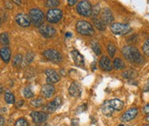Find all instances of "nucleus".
<instances>
[{"label": "nucleus", "instance_id": "nucleus-1", "mask_svg": "<svg viewBox=\"0 0 149 126\" xmlns=\"http://www.w3.org/2000/svg\"><path fill=\"white\" fill-rule=\"evenodd\" d=\"M122 53L124 56V58L131 63L141 64L144 62L143 57L141 56L139 50L133 46L124 47L122 49Z\"/></svg>", "mask_w": 149, "mask_h": 126}, {"label": "nucleus", "instance_id": "nucleus-2", "mask_svg": "<svg viewBox=\"0 0 149 126\" xmlns=\"http://www.w3.org/2000/svg\"><path fill=\"white\" fill-rule=\"evenodd\" d=\"M76 31L79 33L86 36H92L94 34V29L88 22L81 20L76 23Z\"/></svg>", "mask_w": 149, "mask_h": 126}, {"label": "nucleus", "instance_id": "nucleus-3", "mask_svg": "<svg viewBox=\"0 0 149 126\" xmlns=\"http://www.w3.org/2000/svg\"><path fill=\"white\" fill-rule=\"evenodd\" d=\"M29 17L31 19V22L33 23L34 26L38 27V26H41L43 25V22H44V13L41 10L38 9V8H33L31 9L29 11Z\"/></svg>", "mask_w": 149, "mask_h": 126}, {"label": "nucleus", "instance_id": "nucleus-4", "mask_svg": "<svg viewBox=\"0 0 149 126\" xmlns=\"http://www.w3.org/2000/svg\"><path fill=\"white\" fill-rule=\"evenodd\" d=\"M77 12L83 16H89L92 14V5L88 1H81L77 3Z\"/></svg>", "mask_w": 149, "mask_h": 126}, {"label": "nucleus", "instance_id": "nucleus-5", "mask_svg": "<svg viewBox=\"0 0 149 126\" xmlns=\"http://www.w3.org/2000/svg\"><path fill=\"white\" fill-rule=\"evenodd\" d=\"M63 18V12L59 9H51L46 13V20L51 23H57Z\"/></svg>", "mask_w": 149, "mask_h": 126}, {"label": "nucleus", "instance_id": "nucleus-6", "mask_svg": "<svg viewBox=\"0 0 149 126\" xmlns=\"http://www.w3.org/2000/svg\"><path fill=\"white\" fill-rule=\"evenodd\" d=\"M111 30L115 34L124 35L131 31V28L128 24H123V23L117 22V23H113L111 26Z\"/></svg>", "mask_w": 149, "mask_h": 126}, {"label": "nucleus", "instance_id": "nucleus-7", "mask_svg": "<svg viewBox=\"0 0 149 126\" xmlns=\"http://www.w3.org/2000/svg\"><path fill=\"white\" fill-rule=\"evenodd\" d=\"M43 55L47 60L52 61L53 63H59L62 61V55L60 54L59 52L54 49L45 50L43 52Z\"/></svg>", "mask_w": 149, "mask_h": 126}, {"label": "nucleus", "instance_id": "nucleus-8", "mask_svg": "<svg viewBox=\"0 0 149 126\" xmlns=\"http://www.w3.org/2000/svg\"><path fill=\"white\" fill-rule=\"evenodd\" d=\"M61 105H62V97L57 96L53 101L48 103L45 107H43V111L45 113H52L54 112L58 108H59Z\"/></svg>", "mask_w": 149, "mask_h": 126}, {"label": "nucleus", "instance_id": "nucleus-9", "mask_svg": "<svg viewBox=\"0 0 149 126\" xmlns=\"http://www.w3.org/2000/svg\"><path fill=\"white\" fill-rule=\"evenodd\" d=\"M30 116H31L33 123H35L37 125L44 124L49 118V115L47 113H45L44 111H32L30 113Z\"/></svg>", "mask_w": 149, "mask_h": 126}, {"label": "nucleus", "instance_id": "nucleus-10", "mask_svg": "<svg viewBox=\"0 0 149 126\" xmlns=\"http://www.w3.org/2000/svg\"><path fill=\"white\" fill-rule=\"evenodd\" d=\"M46 76V82L48 84H54L58 81H59V75L52 69H47L45 71Z\"/></svg>", "mask_w": 149, "mask_h": 126}, {"label": "nucleus", "instance_id": "nucleus-11", "mask_svg": "<svg viewBox=\"0 0 149 126\" xmlns=\"http://www.w3.org/2000/svg\"><path fill=\"white\" fill-rule=\"evenodd\" d=\"M39 30H40V33L45 38H52L56 34V29L50 25H46V24L41 25Z\"/></svg>", "mask_w": 149, "mask_h": 126}, {"label": "nucleus", "instance_id": "nucleus-12", "mask_svg": "<svg viewBox=\"0 0 149 126\" xmlns=\"http://www.w3.org/2000/svg\"><path fill=\"white\" fill-rule=\"evenodd\" d=\"M138 114V108L136 107H132L129 110H127L121 117V120L123 122H130L133 120L134 118H136Z\"/></svg>", "mask_w": 149, "mask_h": 126}, {"label": "nucleus", "instance_id": "nucleus-13", "mask_svg": "<svg viewBox=\"0 0 149 126\" xmlns=\"http://www.w3.org/2000/svg\"><path fill=\"white\" fill-rule=\"evenodd\" d=\"M15 21L18 25H20L21 27H23V28L29 27L31 24V19H30L29 16L23 14V13H20V14L16 15Z\"/></svg>", "mask_w": 149, "mask_h": 126}, {"label": "nucleus", "instance_id": "nucleus-14", "mask_svg": "<svg viewBox=\"0 0 149 126\" xmlns=\"http://www.w3.org/2000/svg\"><path fill=\"white\" fill-rule=\"evenodd\" d=\"M104 23L106 24H111L113 20H114V17H113V14L111 12V10L108 8H104V10H102V19H101Z\"/></svg>", "mask_w": 149, "mask_h": 126}, {"label": "nucleus", "instance_id": "nucleus-15", "mask_svg": "<svg viewBox=\"0 0 149 126\" xmlns=\"http://www.w3.org/2000/svg\"><path fill=\"white\" fill-rule=\"evenodd\" d=\"M54 91H55V88L52 84H48V83L45 84L41 88V94L45 99L51 98L53 95Z\"/></svg>", "mask_w": 149, "mask_h": 126}, {"label": "nucleus", "instance_id": "nucleus-16", "mask_svg": "<svg viewBox=\"0 0 149 126\" xmlns=\"http://www.w3.org/2000/svg\"><path fill=\"white\" fill-rule=\"evenodd\" d=\"M99 64L100 68L104 71H111L112 70V64L111 63V60L106 56H103L101 58V59L99 62Z\"/></svg>", "mask_w": 149, "mask_h": 126}, {"label": "nucleus", "instance_id": "nucleus-17", "mask_svg": "<svg viewBox=\"0 0 149 126\" xmlns=\"http://www.w3.org/2000/svg\"><path fill=\"white\" fill-rule=\"evenodd\" d=\"M71 56H72L73 61L77 66L81 67V66L84 65V58L77 50H73L71 52Z\"/></svg>", "mask_w": 149, "mask_h": 126}, {"label": "nucleus", "instance_id": "nucleus-18", "mask_svg": "<svg viewBox=\"0 0 149 126\" xmlns=\"http://www.w3.org/2000/svg\"><path fill=\"white\" fill-rule=\"evenodd\" d=\"M10 56H11V52L10 48H8L7 47L1 48L0 49V57L2 58V60L4 63H9L10 60Z\"/></svg>", "mask_w": 149, "mask_h": 126}, {"label": "nucleus", "instance_id": "nucleus-19", "mask_svg": "<svg viewBox=\"0 0 149 126\" xmlns=\"http://www.w3.org/2000/svg\"><path fill=\"white\" fill-rule=\"evenodd\" d=\"M108 103H109L110 107L114 111H121L124 107L123 102L118 99H112V100H109Z\"/></svg>", "mask_w": 149, "mask_h": 126}, {"label": "nucleus", "instance_id": "nucleus-20", "mask_svg": "<svg viewBox=\"0 0 149 126\" xmlns=\"http://www.w3.org/2000/svg\"><path fill=\"white\" fill-rule=\"evenodd\" d=\"M69 93L72 97H79L81 95V90L76 82H72L69 88Z\"/></svg>", "mask_w": 149, "mask_h": 126}, {"label": "nucleus", "instance_id": "nucleus-21", "mask_svg": "<svg viewBox=\"0 0 149 126\" xmlns=\"http://www.w3.org/2000/svg\"><path fill=\"white\" fill-rule=\"evenodd\" d=\"M101 110H102V112L104 113L105 116H107V117H111V116L112 115L113 111H114L111 107H110L108 101L104 102L103 107H102V108H101Z\"/></svg>", "mask_w": 149, "mask_h": 126}, {"label": "nucleus", "instance_id": "nucleus-22", "mask_svg": "<svg viewBox=\"0 0 149 126\" xmlns=\"http://www.w3.org/2000/svg\"><path fill=\"white\" fill-rule=\"evenodd\" d=\"M113 67L116 70H123V69L125 68V63H124V62L121 58H117L113 61Z\"/></svg>", "mask_w": 149, "mask_h": 126}, {"label": "nucleus", "instance_id": "nucleus-23", "mask_svg": "<svg viewBox=\"0 0 149 126\" xmlns=\"http://www.w3.org/2000/svg\"><path fill=\"white\" fill-rule=\"evenodd\" d=\"M91 47H92L93 51L95 52V54H96L97 56H100V55L101 54V48H100L99 43H98L97 41L93 40V41L91 42Z\"/></svg>", "mask_w": 149, "mask_h": 126}, {"label": "nucleus", "instance_id": "nucleus-24", "mask_svg": "<svg viewBox=\"0 0 149 126\" xmlns=\"http://www.w3.org/2000/svg\"><path fill=\"white\" fill-rule=\"evenodd\" d=\"M95 27L100 30V31H104L105 30V24L101 19H94L93 20Z\"/></svg>", "mask_w": 149, "mask_h": 126}, {"label": "nucleus", "instance_id": "nucleus-25", "mask_svg": "<svg viewBox=\"0 0 149 126\" xmlns=\"http://www.w3.org/2000/svg\"><path fill=\"white\" fill-rule=\"evenodd\" d=\"M4 99H5V101H6L8 104H14V103H15V96H14V95H13L11 92H7V93H5Z\"/></svg>", "mask_w": 149, "mask_h": 126}, {"label": "nucleus", "instance_id": "nucleus-26", "mask_svg": "<svg viewBox=\"0 0 149 126\" xmlns=\"http://www.w3.org/2000/svg\"><path fill=\"white\" fill-rule=\"evenodd\" d=\"M0 42L2 45L3 46H7L9 45V36L8 33H2L0 34Z\"/></svg>", "mask_w": 149, "mask_h": 126}, {"label": "nucleus", "instance_id": "nucleus-27", "mask_svg": "<svg viewBox=\"0 0 149 126\" xmlns=\"http://www.w3.org/2000/svg\"><path fill=\"white\" fill-rule=\"evenodd\" d=\"M107 52H108V53H109V55L111 56V57H114V55H115V53H116V52H117V48L116 47L112 44V43H109L108 45H107Z\"/></svg>", "mask_w": 149, "mask_h": 126}, {"label": "nucleus", "instance_id": "nucleus-28", "mask_svg": "<svg viewBox=\"0 0 149 126\" xmlns=\"http://www.w3.org/2000/svg\"><path fill=\"white\" fill-rule=\"evenodd\" d=\"M122 76L126 79H132L136 76V73H135L134 70H128V71L123 72L122 74Z\"/></svg>", "mask_w": 149, "mask_h": 126}, {"label": "nucleus", "instance_id": "nucleus-29", "mask_svg": "<svg viewBox=\"0 0 149 126\" xmlns=\"http://www.w3.org/2000/svg\"><path fill=\"white\" fill-rule=\"evenodd\" d=\"M30 104L35 107H40L42 105H43V100L40 99V98H38V99H35V100H31Z\"/></svg>", "mask_w": 149, "mask_h": 126}, {"label": "nucleus", "instance_id": "nucleus-30", "mask_svg": "<svg viewBox=\"0 0 149 126\" xmlns=\"http://www.w3.org/2000/svg\"><path fill=\"white\" fill-rule=\"evenodd\" d=\"M59 4V1L58 0H49L45 3V6L46 7H49V8H54L57 7L58 5Z\"/></svg>", "mask_w": 149, "mask_h": 126}, {"label": "nucleus", "instance_id": "nucleus-31", "mask_svg": "<svg viewBox=\"0 0 149 126\" xmlns=\"http://www.w3.org/2000/svg\"><path fill=\"white\" fill-rule=\"evenodd\" d=\"M23 95H24L25 98L30 99V98H33L34 95H33L32 89L30 88L29 87H28V88H24V90H23Z\"/></svg>", "mask_w": 149, "mask_h": 126}, {"label": "nucleus", "instance_id": "nucleus-32", "mask_svg": "<svg viewBox=\"0 0 149 126\" xmlns=\"http://www.w3.org/2000/svg\"><path fill=\"white\" fill-rule=\"evenodd\" d=\"M15 126H29V123L25 118H21L16 120V122L15 123Z\"/></svg>", "mask_w": 149, "mask_h": 126}, {"label": "nucleus", "instance_id": "nucleus-33", "mask_svg": "<svg viewBox=\"0 0 149 126\" xmlns=\"http://www.w3.org/2000/svg\"><path fill=\"white\" fill-rule=\"evenodd\" d=\"M22 61V56L21 54H17V55H15V58H13V65L18 66V65L21 64Z\"/></svg>", "mask_w": 149, "mask_h": 126}, {"label": "nucleus", "instance_id": "nucleus-34", "mask_svg": "<svg viewBox=\"0 0 149 126\" xmlns=\"http://www.w3.org/2000/svg\"><path fill=\"white\" fill-rule=\"evenodd\" d=\"M143 52H144V53L149 57V38L145 41V43H144V45H143Z\"/></svg>", "mask_w": 149, "mask_h": 126}, {"label": "nucleus", "instance_id": "nucleus-35", "mask_svg": "<svg viewBox=\"0 0 149 126\" xmlns=\"http://www.w3.org/2000/svg\"><path fill=\"white\" fill-rule=\"evenodd\" d=\"M100 5L99 4H97V5H95L93 8H92V16H96L100 12Z\"/></svg>", "mask_w": 149, "mask_h": 126}, {"label": "nucleus", "instance_id": "nucleus-36", "mask_svg": "<svg viewBox=\"0 0 149 126\" xmlns=\"http://www.w3.org/2000/svg\"><path fill=\"white\" fill-rule=\"evenodd\" d=\"M87 108H88L87 104H83L82 106H80V107L75 110V111H76V113H77V114H79V113H81V112L85 111L87 110Z\"/></svg>", "mask_w": 149, "mask_h": 126}, {"label": "nucleus", "instance_id": "nucleus-37", "mask_svg": "<svg viewBox=\"0 0 149 126\" xmlns=\"http://www.w3.org/2000/svg\"><path fill=\"white\" fill-rule=\"evenodd\" d=\"M143 111H144L146 114H148V115L149 114V104L146 105V106L144 107V108H143Z\"/></svg>", "mask_w": 149, "mask_h": 126}, {"label": "nucleus", "instance_id": "nucleus-38", "mask_svg": "<svg viewBox=\"0 0 149 126\" xmlns=\"http://www.w3.org/2000/svg\"><path fill=\"white\" fill-rule=\"evenodd\" d=\"M4 125V118L3 116L0 115V126H3Z\"/></svg>", "mask_w": 149, "mask_h": 126}, {"label": "nucleus", "instance_id": "nucleus-39", "mask_svg": "<svg viewBox=\"0 0 149 126\" xmlns=\"http://www.w3.org/2000/svg\"><path fill=\"white\" fill-rule=\"evenodd\" d=\"M78 125H79L78 119H73L72 120V126H78Z\"/></svg>", "mask_w": 149, "mask_h": 126}, {"label": "nucleus", "instance_id": "nucleus-40", "mask_svg": "<svg viewBox=\"0 0 149 126\" xmlns=\"http://www.w3.org/2000/svg\"><path fill=\"white\" fill-rule=\"evenodd\" d=\"M23 104V100H21V101H18L17 104H16V107H21Z\"/></svg>", "mask_w": 149, "mask_h": 126}, {"label": "nucleus", "instance_id": "nucleus-41", "mask_svg": "<svg viewBox=\"0 0 149 126\" xmlns=\"http://www.w3.org/2000/svg\"><path fill=\"white\" fill-rule=\"evenodd\" d=\"M75 3H76L75 0H69V1H68V3H69L70 5H74Z\"/></svg>", "mask_w": 149, "mask_h": 126}, {"label": "nucleus", "instance_id": "nucleus-42", "mask_svg": "<svg viewBox=\"0 0 149 126\" xmlns=\"http://www.w3.org/2000/svg\"><path fill=\"white\" fill-rule=\"evenodd\" d=\"M65 36H66V37H71V36H72V33H67L65 34Z\"/></svg>", "mask_w": 149, "mask_h": 126}, {"label": "nucleus", "instance_id": "nucleus-43", "mask_svg": "<svg viewBox=\"0 0 149 126\" xmlns=\"http://www.w3.org/2000/svg\"><path fill=\"white\" fill-rule=\"evenodd\" d=\"M3 93V86L2 85H0V95Z\"/></svg>", "mask_w": 149, "mask_h": 126}, {"label": "nucleus", "instance_id": "nucleus-44", "mask_svg": "<svg viewBox=\"0 0 149 126\" xmlns=\"http://www.w3.org/2000/svg\"><path fill=\"white\" fill-rule=\"evenodd\" d=\"M14 3H16L17 4H21V2L20 1H14Z\"/></svg>", "mask_w": 149, "mask_h": 126}, {"label": "nucleus", "instance_id": "nucleus-45", "mask_svg": "<svg viewBox=\"0 0 149 126\" xmlns=\"http://www.w3.org/2000/svg\"><path fill=\"white\" fill-rule=\"evenodd\" d=\"M146 120L148 121V122H149V114L147 116V118H146Z\"/></svg>", "mask_w": 149, "mask_h": 126}, {"label": "nucleus", "instance_id": "nucleus-46", "mask_svg": "<svg viewBox=\"0 0 149 126\" xmlns=\"http://www.w3.org/2000/svg\"><path fill=\"white\" fill-rule=\"evenodd\" d=\"M38 126H49V125H38Z\"/></svg>", "mask_w": 149, "mask_h": 126}, {"label": "nucleus", "instance_id": "nucleus-47", "mask_svg": "<svg viewBox=\"0 0 149 126\" xmlns=\"http://www.w3.org/2000/svg\"><path fill=\"white\" fill-rule=\"evenodd\" d=\"M1 22H2V20H1V18H0V25H1Z\"/></svg>", "mask_w": 149, "mask_h": 126}, {"label": "nucleus", "instance_id": "nucleus-48", "mask_svg": "<svg viewBox=\"0 0 149 126\" xmlns=\"http://www.w3.org/2000/svg\"><path fill=\"white\" fill-rule=\"evenodd\" d=\"M118 126H124V125H119Z\"/></svg>", "mask_w": 149, "mask_h": 126}, {"label": "nucleus", "instance_id": "nucleus-49", "mask_svg": "<svg viewBox=\"0 0 149 126\" xmlns=\"http://www.w3.org/2000/svg\"><path fill=\"white\" fill-rule=\"evenodd\" d=\"M143 126H149V125H143Z\"/></svg>", "mask_w": 149, "mask_h": 126}]
</instances>
